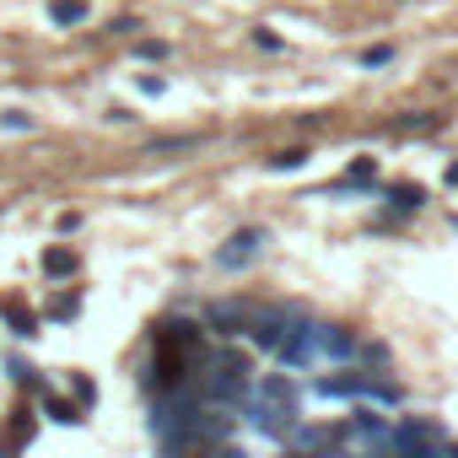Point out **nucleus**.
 <instances>
[{
  "instance_id": "1",
  "label": "nucleus",
  "mask_w": 458,
  "mask_h": 458,
  "mask_svg": "<svg viewBox=\"0 0 458 458\" xmlns=\"http://www.w3.org/2000/svg\"><path fill=\"white\" fill-rule=\"evenodd\" d=\"M243 388H248V361L243 356H216L211 361V372H206V400H216V405H227V400H243Z\"/></svg>"
},
{
  "instance_id": "2",
  "label": "nucleus",
  "mask_w": 458,
  "mask_h": 458,
  "mask_svg": "<svg viewBox=\"0 0 458 458\" xmlns=\"http://www.w3.org/2000/svg\"><path fill=\"white\" fill-rule=\"evenodd\" d=\"M307 345H313V356H323V361L356 356V340H351L345 330H335V323H313V330H307Z\"/></svg>"
},
{
  "instance_id": "3",
  "label": "nucleus",
  "mask_w": 458,
  "mask_h": 458,
  "mask_svg": "<svg viewBox=\"0 0 458 458\" xmlns=\"http://www.w3.org/2000/svg\"><path fill=\"white\" fill-rule=\"evenodd\" d=\"M232 437V415L227 410H194L189 415V431H183V442H227Z\"/></svg>"
},
{
  "instance_id": "4",
  "label": "nucleus",
  "mask_w": 458,
  "mask_h": 458,
  "mask_svg": "<svg viewBox=\"0 0 458 458\" xmlns=\"http://www.w3.org/2000/svg\"><path fill=\"white\" fill-rule=\"evenodd\" d=\"M253 253H259V232H237V237L221 248V265L232 270V265H243V259H253Z\"/></svg>"
},
{
  "instance_id": "5",
  "label": "nucleus",
  "mask_w": 458,
  "mask_h": 458,
  "mask_svg": "<svg viewBox=\"0 0 458 458\" xmlns=\"http://www.w3.org/2000/svg\"><path fill=\"white\" fill-rule=\"evenodd\" d=\"M49 17H54V22H82V17H87V6H82V0H54Z\"/></svg>"
},
{
  "instance_id": "6",
  "label": "nucleus",
  "mask_w": 458,
  "mask_h": 458,
  "mask_svg": "<svg viewBox=\"0 0 458 458\" xmlns=\"http://www.w3.org/2000/svg\"><path fill=\"white\" fill-rule=\"evenodd\" d=\"M43 270H49V276H65V270H71V253H65V248H49Z\"/></svg>"
},
{
  "instance_id": "7",
  "label": "nucleus",
  "mask_w": 458,
  "mask_h": 458,
  "mask_svg": "<svg viewBox=\"0 0 458 458\" xmlns=\"http://www.w3.org/2000/svg\"><path fill=\"white\" fill-rule=\"evenodd\" d=\"M49 415H54V421H65V426H71V421H82L71 405H59V400H49Z\"/></svg>"
}]
</instances>
